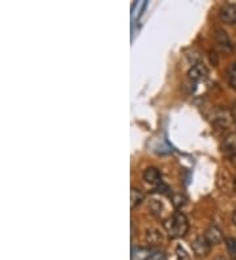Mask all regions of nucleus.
<instances>
[{
    "label": "nucleus",
    "mask_w": 236,
    "mask_h": 260,
    "mask_svg": "<svg viewBox=\"0 0 236 260\" xmlns=\"http://www.w3.org/2000/svg\"><path fill=\"white\" fill-rule=\"evenodd\" d=\"M232 187H234V189L236 190V175L235 178H234V180H232Z\"/></svg>",
    "instance_id": "nucleus-19"
},
{
    "label": "nucleus",
    "mask_w": 236,
    "mask_h": 260,
    "mask_svg": "<svg viewBox=\"0 0 236 260\" xmlns=\"http://www.w3.org/2000/svg\"><path fill=\"white\" fill-rule=\"evenodd\" d=\"M228 82H230L232 88L236 90V62H234L230 66V70H228Z\"/></svg>",
    "instance_id": "nucleus-14"
},
{
    "label": "nucleus",
    "mask_w": 236,
    "mask_h": 260,
    "mask_svg": "<svg viewBox=\"0 0 236 260\" xmlns=\"http://www.w3.org/2000/svg\"><path fill=\"white\" fill-rule=\"evenodd\" d=\"M216 260H226V259H223V258H218V259Z\"/></svg>",
    "instance_id": "nucleus-21"
},
{
    "label": "nucleus",
    "mask_w": 236,
    "mask_h": 260,
    "mask_svg": "<svg viewBox=\"0 0 236 260\" xmlns=\"http://www.w3.org/2000/svg\"><path fill=\"white\" fill-rule=\"evenodd\" d=\"M204 236L212 246L222 243V240H223V233H222V230H220L219 227L216 226L208 227V230L205 231Z\"/></svg>",
    "instance_id": "nucleus-5"
},
{
    "label": "nucleus",
    "mask_w": 236,
    "mask_h": 260,
    "mask_svg": "<svg viewBox=\"0 0 236 260\" xmlns=\"http://www.w3.org/2000/svg\"><path fill=\"white\" fill-rule=\"evenodd\" d=\"M215 40L218 46L223 50L224 53H230V51H231L232 50L231 41H230V38H228V36L226 34V32H224L223 29H216Z\"/></svg>",
    "instance_id": "nucleus-8"
},
{
    "label": "nucleus",
    "mask_w": 236,
    "mask_h": 260,
    "mask_svg": "<svg viewBox=\"0 0 236 260\" xmlns=\"http://www.w3.org/2000/svg\"><path fill=\"white\" fill-rule=\"evenodd\" d=\"M176 258H177V260H190L189 254H188L181 246H177V247H176Z\"/></svg>",
    "instance_id": "nucleus-16"
},
{
    "label": "nucleus",
    "mask_w": 236,
    "mask_h": 260,
    "mask_svg": "<svg viewBox=\"0 0 236 260\" xmlns=\"http://www.w3.org/2000/svg\"><path fill=\"white\" fill-rule=\"evenodd\" d=\"M187 201H188V198L185 194H183V193L172 194V204H173V207H175V209H177V211L183 209V208L185 207Z\"/></svg>",
    "instance_id": "nucleus-12"
},
{
    "label": "nucleus",
    "mask_w": 236,
    "mask_h": 260,
    "mask_svg": "<svg viewBox=\"0 0 236 260\" xmlns=\"http://www.w3.org/2000/svg\"><path fill=\"white\" fill-rule=\"evenodd\" d=\"M151 251L144 247H134L131 251V260H147Z\"/></svg>",
    "instance_id": "nucleus-11"
},
{
    "label": "nucleus",
    "mask_w": 236,
    "mask_h": 260,
    "mask_svg": "<svg viewBox=\"0 0 236 260\" xmlns=\"http://www.w3.org/2000/svg\"><path fill=\"white\" fill-rule=\"evenodd\" d=\"M219 17L226 24H236V5L224 4L219 11Z\"/></svg>",
    "instance_id": "nucleus-3"
},
{
    "label": "nucleus",
    "mask_w": 236,
    "mask_h": 260,
    "mask_svg": "<svg viewBox=\"0 0 236 260\" xmlns=\"http://www.w3.org/2000/svg\"><path fill=\"white\" fill-rule=\"evenodd\" d=\"M167 256L164 254L163 251H154L151 252V255L147 258V260H165Z\"/></svg>",
    "instance_id": "nucleus-17"
},
{
    "label": "nucleus",
    "mask_w": 236,
    "mask_h": 260,
    "mask_svg": "<svg viewBox=\"0 0 236 260\" xmlns=\"http://www.w3.org/2000/svg\"><path fill=\"white\" fill-rule=\"evenodd\" d=\"M223 151L224 153L230 154V155H235L236 154V136L231 134V136H228L226 140H224L223 143Z\"/></svg>",
    "instance_id": "nucleus-10"
},
{
    "label": "nucleus",
    "mask_w": 236,
    "mask_h": 260,
    "mask_svg": "<svg viewBox=\"0 0 236 260\" xmlns=\"http://www.w3.org/2000/svg\"><path fill=\"white\" fill-rule=\"evenodd\" d=\"M231 112L227 111V109H219V111L216 112L215 118H214V122H215L216 126H219L222 129L228 128L230 125H231Z\"/></svg>",
    "instance_id": "nucleus-7"
},
{
    "label": "nucleus",
    "mask_w": 236,
    "mask_h": 260,
    "mask_svg": "<svg viewBox=\"0 0 236 260\" xmlns=\"http://www.w3.org/2000/svg\"><path fill=\"white\" fill-rule=\"evenodd\" d=\"M226 244H227V250L230 252V256L234 260H236V240L234 238H227L226 239Z\"/></svg>",
    "instance_id": "nucleus-15"
},
{
    "label": "nucleus",
    "mask_w": 236,
    "mask_h": 260,
    "mask_svg": "<svg viewBox=\"0 0 236 260\" xmlns=\"http://www.w3.org/2000/svg\"><path fill=\"white\" fill-rule=\"evenodd\" d=\"M156 192H159V193H164V194H169L171 193V189H169V187L164 186L163 183L159 184V186H156Z\"/></svg>",
    "instance_id": "nucleus-18"
},
{
    "label": "nucleus",
    "mask_w": 236,
    "mask_h": 260,
    "mask_svg": "<svg viewBox=\"0 0 236 260\" xmlns=\"http://www.w3.org/2000/svg\"><path fill=\"white\" fill-rule=\"evenodd\" d=\"M163 226L167 231V234L171 238H181L185 236V234L189 230V222L185 214H183L181 212H176L175 214L165 219L163 222Z\"/></svg>",
    "instance_id": "nucleus-1"
},
{
    "label": "nucleus",
    "mask_w": 236,
    "mask_h": 260,
    "mask_svg": "<svg viewBox=\"0 0 236 260\" xmlns=\"http://www.w3.org/2000/svg\"><path fill=\"white\" fill-rule=\"evenodd\" d=\"M146 239L148 243L151 244H159L160 242H162V236H160L159 231H147V236H146Z\"/></svg>",
    "instance_id": "nucleus-13"
},
{
    "label": "nucleus",
    "mask_w": 236,
    "mask_h": 260,
    "mask_svg": "<svg viewBox=\"0 0 236 260\" xmlns=\"http://www.w3.org/2000/svg\"><path fill=\"white\" fill-rule=\"evenodd\" d=\"M144 200V193H143L141 189H137V188H131V193H130V205L131 209L139 207L141 204Z\"/></svg>",
    "instance_id": "nucleus-9"
},
{
    "label": "nucleus",
    "mask_w": 236,
    "mask_h": 260,
    "mask_svg": "<svg viewBox=\"0 0 236 260\" xmlns=\"http://www.w3.org/2000/svg\"><path fill=\"white\" fill-rule=\"evenodd\" d=\"M234 223H235V225H236V211L234 212Z\"/></svg>",
    "instance_id": "nucleus-20"
},
{
    "label": "nucleus",
    "mask_w": 236,
    "mask_h": 260,
    "mask_svg": "<svg viewBox=\"0 0 236 260\" xmlns=\"http://www.w3.org/2000/svg\"><path fill=\"white\" fill-rule=\"evenodd\" d=\"M208 69L205 67V65L202 63H197L194 66L191 67L190 70L188 71V76L193 82H201L204 79L208 78Z\"/></svg>",
    "instance_id": "nucleus-4"
},
{
    "label": "nucleus",
    "mask_w": 236,
    "mask_h": 260,
    "mask_svg": "<svg viewBox=\"0 0 236 260\" xmlns=\"http://www.w3.org/2000/svg\"><path fill=\"white\" fill-rule=\"evenodd\" d=\"M191 248H193V252H194V255L197 258H205V256H208L210 254L212 244L209 243L205 236H198L191 243Z\"/></svg>",
    "instance_id": "nucleus-2"
},
{
    "label": "nucleus",
    "mask_w": 236,
    "mask_h": 260,
    "mask_svg": "<svg viewBox=\"0 0 236 260\" xmlns=\"http://www.w3.org/2000/svg\"><path fill=\"white\" fill-rule=\"evenodd\" d=\"M143 179L148 184L159 186V184H162V172L158 168H155V167H148L143 172Z\"/></svg>",
    "instance_id": "nucleus-6"
}]
</instances>
